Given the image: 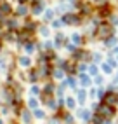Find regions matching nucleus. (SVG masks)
Listing matches in <instances>:
<instances>
[{"instance_id":"bb28decb","label":"nucleus","mask_w":118,"mask_h":124,"mask_svg":"<svg viewBox=\"0 0 118 124\" xmlns=\"http://www.w3.org/2000/svg\"><path fill=\"white\" fill-rule=\"evenodd\" d=\"M40 31H42V35H49V30L47 28H40Z\"/></svg>"},{"instance_id":"5701e85b","label":"nucleus","mask_w":118,"mask_h":124,"mask_svg":"<svg viewBox=\"0 0 118 124\" xmlns=\"http://www.w3.org/2000/svg\"><path fill=\"white\" fill-rule=\"evenodd\" d=\"M26 51H28V53H33V51H35V46H33L31 42H28V44H26Z\"/></svg>"},{"instance_id":"393cba45","label":"nucleus","mask_w":118,"mask_h":124,"mask_svg":"<svg viewBox=\"0 0 118 124\" xmlns=\"http://www.w3.org/2000/svg\"><path fill=\"white\" fill-rule=\"evenodd\" d=\"M97 94H99V98H101V100H103L106 93H104V89H99V91H97Z\"/></svg>"},{"instance_id":"20e7f679","label":"nucleus","mask_w":118,"mask_h":124,"mask_svg":"<svg viewBox=\"0 0 118 124\" xmlns=\"http://www.w3.org/2000/svg\"><path fill=\"white\" fill-rule=\"evenodd\" d=\"M63 23H66V24H78L80 18H78V16H75V14H64L63 16Z\"/></svg>"},{"instance_id":"6ab92c4d","label":"nucleus","mask_w":118,"mask_h":124,"mask_svg":"<svg viewBox=\"0 0 118 124\" xmlns=\"http://www.w3.org/2000/svg\"><path fill=\"white\" fill-rule=\"evenodd\" d=\"M28 11H26V7H24V5H21V7H18V14H21V16H24V14H26Z\"/></svg>"},{"instance_id":"0eeeda50","label":"nucleus","mask_w":118,"mask_h":124,"mask_svg":"<svg viewBox=\"0 0 118 124\" xmlns=\"http://www.w3.org/2000/svg\"><path fill=\"white\" fill-rule=\"evenodd\" d=\"M0 12L2 14H9L11 12V5L7 2H0Z\"/></svg>"},{"instance_id":"b1692460","label":"nucleus","mask_w":118,"mask_h":124,"mask_svg":"<svg viewBox=\"0 0 118 124\" xmlns=\"http://www.w3.org/2000/svg\"><path fill=\"white\" fill-rule=\"evenodd\" d=\"M30 93H31V94H38V87H37V86H33V87L30 89Z\"/></svg>"},{"instance_id":"cd10ccee","label":"nucleus","mask_w":118,"mask_h":124,"mask_svg":"<svg viewBox=\"0 0 118 124\" xmlns=\"http://www.w3.org/2000/svg\"><path fill=\"white\" fill-rule=\"evenodd\" d=\"M109 65H111V67H116V65H118V63H116L115 60H109Z\"/></svg>"},{"instance_id":"a878e982","label":"nucleus","mask_w":118,"mask_h":124,"mask_svg":"<svg viewBox=\"0 0 118 124\" xmlns=\"http://www.w3.org/2000/svg\"><path fill=\"white\" fill-rule=\"evenodd\" d=\"M68 79H70V80H68V84H70L71 87H75V84H77V82H75V80H73V77H68Z\"/></svg>"},{"instance_id":"4468645a","label":"nucleus","mask_w":118,"mask_h":124,"mask_svg":"<svg viewBox=\"0 0 118 124\" xmlns=\"http://www.w3.org/2000/svg\"><path fill=\"white\" fill-rule=\"evenodd\" d=\"M89 73H90V75H97V67H96V65H90V67H89Z\"/></svg>"},{"instance_id":"f8f14e48","label":"nucleus","mask_w":118,"mask_h":124,"mask_svg":"<svg viewBox=\"0 0 118 124\" xmlns=\"http://www.w3.org/2000/svg\"><path fill=\"white\" fill-rule=\"evenodd\" d=\"M33 115H35L37 119H44V117H45V114L42 112V110H38V108H37V110H33Z\"/></svg>"},{"instance_id":"7ed1b4c3","label":"nucleus","mask_w":118,"mask_h":124,"mask_svg":"<svg viewBox=\"0 0 118 124\" xmlns=\"http://www.w3.org/2000/svg\"><path fill=\"white\" fill-rule=\"evenodd\" d=\"M103 103H106V105H109V107H116V103H118V94L113 93V91H108V93L104 94V98H103Z\"/></svg>"},{"instance_id":"9d476101","label":"nucleus","mask_w":118,"mask_h":124,"mask_svg":"<svg viewBox=\"0 0 118 124\" xmlns=\"http://www.w3.org/2000/svg\"><path fill=\"white\" fill-rule=\"evenodd\" d=\"M28 107H30V110H37V108H38V101L31 98V100L28 101Z\"/></svg>"},{"instance_id":"c756f323","label":"nucleus","mask_w":118,"mask_h":124,"mask_svg":"<svg viewBox=\"0 0 118 124\" xmlns=\"http://www.w3.org/2000/svg\"><path fill=\"white\" fill-rule=\"evenodd\" d=\"M115 53H118V47H116V49H115Z\"/></svg>"},{"instance_id":"f03ea898","label":"nucleus","mask_w":118,"mask_h":124,"mask_svg":"<svg viewBox=\"0 0 118 124\" xmlns=\"http://www.w3.org/2000/svg\"><path fill=\"white\" fill-rule=\"evenodd\" d=\"M111 33H113V30H111V26H109V24H106V23L99 24V28H97V37L108 39V37H111Z\"/></svg>"},{"instance_id":"ddd939ff","label":"nucleus","mask_w":118,"mask_h":124,"mask_svg":"<svg viewBox=\"0 0 118 124\" xmlns=\"http://www.w3.org/2000/svg\"><path fill=\"white\" fill-rule=\"evenodd\" d=\"M23 121L26 122V124L31 122V115H30V112H23Z\"/></svg>"},{"instance_id":"7c9ffc66","label":"nucleus","mask_w":118,"mask_h":124,"mask_svg":"<svg viewBox=\"0 0 118 124\" xmlns=\"http://www.w3.org/2000/svg\"><path fill=\"white\" fill-rule=\"evenodd\" d=\"M0 49H2V42H0Z\"/></svg>"},{"instance_id":"6e6552de","label":"nucleus","mask_w":118,"mask_h":124,"mask_svg":"<svg viewBox=\"0 0 118 124\" xmlns=\"http://www.w3.org/2000/svg\"><path fill=\"white\" fill-rule=\"evenodd\" d=\"M66 107H68L70 110H75V107H77V101H75V98H68V100H66Z\"/></svg>"},{"instance_id":"a211bd4d","label":"nucleus","mask_w":118,"mask_h":124,"mask_svg":"<svg viewBox=\"0 0 118 124\" xmlns=\"http://www.w3.org/2000/svg\"><path fill=\"white\" fill-rule=\"evenodd\" d=\"M111 68H113V67H111L109 63H104V65H103V70H104L106 73H111Z\"/></svg>"},{"instance_id":"f257e3e1","label":"nucleus","mask_w":118,"mask_h":124,"mask_svg":"<svg viewBox=\"0 0 118 124\" xmlns=\"http://www.w3.org/2000/svg\"><path fill=\"white\" fill-rule=\"evenodd\" d=\"M96 112H97L103 119L109 121V119H113V115H115V107H109V105H106V103H101V105L97 107Z\"/></svg>"},{"instance_id":"1a4fd4ad","label":"nucleus","mask_w":118,"mask_h":124,"mask_svg":"<svg viewBox=\"0 0 118 124\" xmlns=\"http://www.w3.org/2000/svg\"><path fill=\"white\" fill-rule=\"evenodd\" d=\"M80 82H82V86H89L90 84V77L85 75V73H82V75H80Z\"/></svg>"},{"instance_id":"9b49d317","label":"nucleus","mask_w":118,"mask_h":124,"mask_svg":"<svg viewBox=\"0 0 118 124\" xmlns=\"http://www.w3.org/2000/svg\"><path fill=\"white\" fill-rule=\"evenodd\" d=\"M85 96H87V94H85V91H83V89H82V91H78V94H77V98H78V101H80V103L85 101Z\"/></svg>"},{"instance_id":"f3484780","label":"nucleus","mask_w":118,"mask_h":124,"mask_svg":"<svg viewBox=\"0 0 118 124\" xmlns=\"http://www.w3.org/2000/svg\"><path fill=\"white\" fill-rule=\"evenodd\" d=\"M63 42H64V37H63V35H61V33H59V35H57V37H56V46H61V44H63Z\"/></svg>"},{"instance_id":"2eb2a0df","label":"nucleus","mask_w":118,"mask_h":124,"mask_svg":"<svg viewBox=\"0 0 118 124\" xmlns=\"http://www.w3.org/2000/svg\"><path fill=\"white\" fill-rule=\"evenodd\" d=\"M115 42H116V39L111 35V37H108L106 39V46H115Z\"/></svg>"},{"instance_id":"412c9836","label":"nucleus","mask_w":118,"mask_h":124,"mask_svg":"<svg viewBox=\"0 0 118 124\" xmlns=\"http://www.w3.org/2000/svg\"><path fill=\"white\" fill-rule=\"evenodd\" d=\"M52 18H54V12H52V11H47V12H45V19H47V21H50Z\"/></svg>"},{"instance_id":"39448f33","label":"nucleus","mask_w":118,"mask_h":124,"mask_svg":"<svg viewBox=\"0 0 118 124\" xmlns=\"http://www.w3.org/2000/svg\"><path fill=\"white\" fill-rule=\"evenodd\" d=\"M78 117H80L83 122H89V121H90V112H89L87 108H80V110H78Z\"/></svg>"},{"instance_id":"c85d7f7f","label":"nucleus","mask_w":118,"mask_h":124,"mask_svg":"<svg viewBox=\"0 0 118 124\" xmlns=\"http://www.w3.org/2000/svg\"><path fill=\"white\" fill-rule=\"evenodd\" d=\"M104 124H111V122H109V121H106V122H104Z\"/></svg>"},{"instance_id":"4be33fe9","label":"nucleus","mask_w":118,"mask_h":124,"mask_svg":"<svg viewBox=\"0 0 118 124\" xmlns=\"http://www.w3.org/2000/svg\"><path fill=\"white\" fill-rule=\"evenodd\" d=\"M71 40H73V44H80V42H82L80 35H73V37H71Z\"/></svg>"},{"instance_id":"423d86ee","label":"nucleus","mask_w":118,"mask_h":124,"mask_svg":"<svg viewBox=\"0 0 118 124\" xmlns=\"http://www.w3.org/2000/svg\"><path fill=\"white\" fill-rule=\"evenodd\" d=\"M19 65L26 68V67H30V65H31V60H30L28 56H21V58H19Z\"/></svg>"},{"instance_id":"dca6fc26","label":"nucleus","mask_w":118,"mask_h":124,"mask_svg":"<svg viewBox=\"0 0 118 124\" xmlns=\"http://www.w3.org/2000/svg\"><path fill=\"white\" fill-rule=\"evenodd\" d=\"M40 12H42V4L38 2L35 7H33V14H40Z\"/></svg>"},{"instance_id":"aec40b11","label":"nucleus","mask_w":118,"mask_h":124,"mask_svg":"<svg viewBox=\"0 0 118 124\" xmlns=\"http://www.w3.org/2000/svg\"><path fill=\"white\" fill-rule=\"evenodd\" d=\"M63 75H64V72H63V70H56V72H54V77H56V79H61Z\"/></svg>"}]
</instances>
